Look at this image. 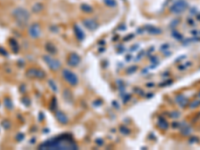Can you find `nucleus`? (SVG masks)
<instances>
[{"label": "nucleus", "instance_id": "nucleus-2", "mask_svg": "<svg viewBox=\"0 0 200 150\" xmlns=\"http://www.w3.org/2000/svg\"><path fill=\"white\" fill-rule=\"evenodd\" d=\"M12 15L19 22H26L29 19V13L26 9L22 7H17L12 11Z\"/></svg>", "mask_w": 200, "mask_h": 150}, {"label": "nucleus", "instance_id": "nucleus-6", "mask_svg": "<svg viewBox=\"0 0 200 150\" xmlns=\"http://www.w3.org/2000/svg\"><path fill=\"white\" fill-rule=\"evenodd\" d=\"M83 24H84L89 30H94V29L97 27V23L94 20H90V19L84 20L83 21Z\"/></svg>", "mask_w": 200, "mask_h": 150}, {"label": "nucleus", "instance_id": "nucleus-5", "mask_svg": "<svg viewBox=\"0 0 200 150\" xmlns=\"http://www.w3.org/2000/svg\"><path fill=\"white\" fill-rule=\"evenodd\" d=\"M29 35H30L32 38H38L40 33H41V29H40V26L38 23H33L30 25L29 27Z\"/></svg>", "mask_w": 200, "mask_h": 150}, {"label": "nucleus", "instance_id": "nucleus-7", "mask_svg": "<svg viewBox=\"0 0 200 150\" xmlns=\"http://www.w3.org/2000/svg\"><path fill=\"white\" fill-rule=\"evenodd\" d=\"M105 4L109 7H115L116 6V1L115 0H104Z\"/></svg>", "mask_w": 200, "mask_h": 150}, {"label": "nucleus", "instance_id": "nucleus-1", "mask_svg": "<svg viewBox=\"0 0 200 150\" xmlns=\"http://www.w3.org/2000/svg\"><path fill=\"white\" fill-rule=\"evenodd\" d=\"M59 141L60 142H56V141H52V143L50 141H48L45 144H42L40 147H44V148H53V149H66V148H75L76 144H75L73 141H68L67 140L64 141L63 140V136L61 138H59Z\"/></svg>", "mask_w": 200, "mask_h": 150}, {"label": "nucleus", "instance_id": "nucleus-3", "mask_svg": "<svg viewBox=\"0 0 200 150\" xmlns=\"http://www.w3.org/2000/svg\"><path fill=\"white\" fill-rule=\"evenodd\" d=\"M186 8H187V3H186L184 0H178L175 3H173V5L170 8V10H171L174 14H180V13L185 11Z\"/></svg>", "mask_w": 200, "mask_h": 150}, {"label": "nucleus", "instance_id": "nucleus-8", "mask_svg": "<svg viewBox=\"0 0 200 150\" xmlns=\"http://www.w3.org/2000/svg\"><path fill=\"white\" fill-rule=\"evenodd\" d=\"M83 10H85V11H92V8H91L90 6H88L87 4H84V6L82 7Z\"/></svg>", "mask_w": 200, "mask_h": 150}, {"label": "nucleus", "instance_id": "nucleus-4", "mask_svg": "<svg viewBox=\"0 0 200 150\" xmlns=\"http://www.w3.org/2000/svg\"><path fill=\"white\" fill-rule=\"evenodd\" d=\"M63 77H64V79H65L66 81L71 85H76L77 82H78L77 76L73 73V72H71L69 70H64L63 71Z\"/></svg>", "mask_w": 200, "mask_h": 150}]
</instances>
